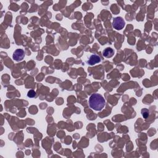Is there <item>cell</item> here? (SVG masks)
<instances>
[{
  "label": "cell",
  "instance_id": "cell-5",
  "mask_svg": "<svg viewBox=\"0 0 158 158\" xmlns=\"http://www.w3.org/2000/svg\"><path fill=\"white\" fill-rule=\"evenodd\" d=\"M103 54L105 58H110L114 54V51L111 48H106L103 51Z\"/></svg>",
  "mask_w": 158,
  "mask_h": 158
},
{
  "label": "cell",
  "instance_id": "cell-3",
  "mask_svg": "<svg viewBox=\"0 0 158 158\" xmlns=\"http://www.w3.org/2000/svg\"><path fill=\"white\" fill-rule=\"evenodd\" d=\"M25 57V52L22 49H17L13 53V58L16 61H21L24 59Z\"/></svg>",
  "mask_w": 158,
  "mask_h": 158
},
{
  "label": "cell",
  "instance_id": "cell-2",
  "mask_svg": "<svg viewBox=\"0 0 158 158\" xmlns=\"http://www.w3.org/2000/svg\"><path fill=\"white\" fill-rule=\"evenodd\" d=\"M126 22L122 17H116L113 19L112 27L117 30H121L125 27Z\"/></svg>",
  "mask_w": 158,
  "mask_h": 158
},
{
  "label": "cell",
  "instance_id": "cell-6",
  "mask_svg": "<svg viewBox=\"0 0 158 158\" xmlns=\"http://www.w3.org/2000/svg\"><path fill=\"white\" fill-rule=\"evenodd\" d=\"M142 114L145 118H147L150 115V111L148 109L144 108L142 110Z\"/></svg>",
  "mask_w": 158,
  "mask_h": 158
},
{
  "label": "cell",
  "instance_id": "cell-4",
  "mask_svg": "<svg viewBox=\"0 0 158 158\" xmlns=\"http://www.w3.org/2000/svg\"><path fill=\"white\" fill-rule=\"evenodd\" d=\"M101 61V59L99 56L93 54L90 56L89 59L87 61V63L90 66H93L95 64H97L100 63Z\"/></svg>",
  "mask_w": 158,
  "mask_h": 158
},
{
  "label": "cell",
  "instance_id": "cell-7",
  "mask_svg": "<svg viewBox=\"0 0 158 158\" xmlns=\"http://www.w3.org/2000/svg\"><path fill=\"white\" fill-rule=\"evenodd\" d=\"M27 97L29 98H34L36 97V92L34 91V90H31L30 91H29L27 93Z\"/></svg>",
  "mask_w": 158,
  "mask_h": 158
},
{
  "label": "cell",
  "instance_id": "cell-1",
  "mask_svg": "<svg viewBox=\"0 0 158 158\" xmlns=\"http://www.w3.org/2000/svg\"><path fill=\"white\" fill-rule=\"evenodd\" d=\"M89 106L90 108L95 111H100L105 106L106 101L102 95L99 93H95L90 97Z\"/></svg>",
  "mask_w": 158,
  "mask_h": 158
}]
</instances>
